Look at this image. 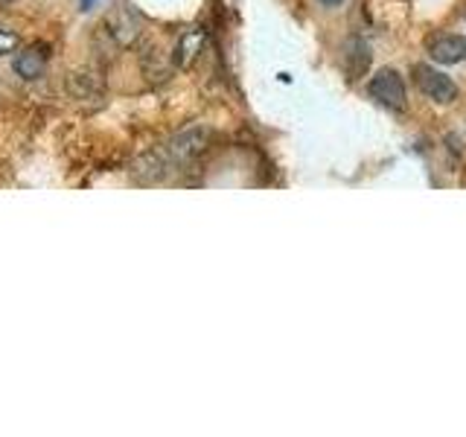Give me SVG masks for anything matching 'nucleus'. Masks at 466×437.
Here are the masks:
<instances>
[{"label":"nucleus","mask_w":466,"mask_h":437,"mask_svg":"<svg viewBox=\"0 0 466 437\" xmlns=\"http://www.w3.org/2000/svg\"><path fill=\"white\" fill-rule=\"evenodd\" d=\"M102 33H106L116 47H135L146 33V21L131 4H114L106 12V18H102Z\"/></svg>","instance_id":"1"},{"label":"nucleus","mask_w":466,"mask_h":437,"mask_svg":"<svg viewBox=\"0 0 466 437\" xmlns=\"http://www.w3.org/2000/svg\"><path fill=\"white\" fill-rule=\"evenodd\" d=\"M368 91L379 106L388 108V111H405L408 108V91H405V79L400 76V70L382 67L370 79Z\"/></svg>","instance_id":"2"},{"label":"nucleus","mask_w":466,"mask_h":437,"mask_svg":"<svg viewBox=\"0 0 466 437\" xmlns=\"http://www.w3.org/2000/svg\"><path fill=\"white\" fill-rule=\"evenodd\" d=\"M411 73H414V85L420 87V94L437 102V106H451V102L458 99V85L434 65H414Z\"/></svg>","instance_id":"3"},{"label":"nucleus","mask_w":466,"mask_h":437,"mask_svg":"<svg viewBox=\"0 0 466 437\" xmlns=\"http://www.w3.org/2000/svg\"><path fill=\"white\" fill-rule=\"evenodd\" d=\"M426 53L437 65H461L466 62V38L458 33H434L426 38Z\"/></svg>","instance_id":"4"},{"label":"nucleus","mask_w":466,"mask_h":437,"mask_svg":"<svg viewBox=\"0 0 466 437\" xmlns=\"http://www.w3.org/2000/svg\"><path fill=\"white\" fill-rule=\"evenodd\" d=\"M65 87H67V97L73 102H102V97H106V82H102V73H94V70L70 73Z\"/></svg>","instance_id":"5"},{"label":"nucleus","mask_w":466,"mask_h":437,"mask_svg":"<svg viewBox=\"0 0 466 437\" xmlns=\"http://www.w3.org/2000/svg\"><path fill=\"white\" fill-rule=\"evenodd\" d=\"M47 65H50V47H47V44H29L26 50H21L18 56L12 58L15 73H18V76L26 79V82L41 79L44 73H47Z\"/></svg>","instance_id":"6"},{"label":"nucleus","mask_w":466,"mask_h":437,"mask_svg":"<svg viewBox=\"0 0 466 437\" xmlns=\"http://www.w3.org/2000/svg\"><path fill=\"white\" fill-rule=\"evenodd\" d=\"M341 62H344V73H347V79L350 82H356L361 79L364 73H368L370 67V47L364 44L361 38H350L347 41V47L341 53Z\"/></svg>","instance_id":"7"},{"label":"nucleus","mask_w":466,"mask_h":437,"mask_svg":"<svg viewBox=\"0 0 466 437\" xmlns=\"http://www.w3.org/2000/svg\"><path fill=\"white\" fill-rule=\"evenodd\" d=\"M204 140H208V131H201V128H196V131H184V135H178V137H175V140L167 146V155L175 158V160H189V158L201 155Z\"/></svg>","instance_id":"8"},{"label":"nucleus","mask_w":466,"mask_h":437,"mask_svg":"<svg viewBox=\"0 0 466 437\" xmlns=\"http://www.w3.org/2000/svg\"><path fill=\"white\" fill-rule=\"evenodd\" d=\"M201 47H204V29H187V33L178 38V44H175L172 62L178 67H189L198 58Z\"/></svg>","instance_id":"9"},{"label":"nucleus","mask_w":466,"mask_h":437,"mask_svg":"<svg viewBox=\"0 0 466 437\" xmlns=\"http://www.w3.org/2000/svg\"><path fill=\"white\" fill-rule=\"evenodd\" d=\"M140 67H143V76H149L152 82H164L169 76V70H172L169 58L160 53V50H155V47H149V53H146V47H143V53H140Z\"/></svg>","instance_id":"10"},{"label":"nucleus","mask_w":466,"mask_h":437,"mask_svg":"<svg viewBox=\"0 0 466 437\" xmlns=\"http://www.w3.org/2000/svg\"><path fill=\"white\" fill-rule=\"evenodd\" d=\"M21 47V38L12 33V29H0V56H6V53H15Z\"/></svg>","instance_id":"11"},{"label":"nucleus","mask_w":466,"mask_h":437,"mask_svg":"<svg viewBox=\"0 0 466 437\" xmlns=\"http://www.w3.org/2000/svg\"><path fill=\"white\" fill-rule=\"evenodd\" d=\"M96 4V0H79V6H82V12H87V9H91Z\"/></svg>","instance_id":"12"},{"label":"nucleus","mask_w":466,"mask_h":437,"mask_svg":"<svg viewBox=\"0 0 466 437\" xmlns=\"http://www.w3.org/2000/svg\"><path fill=\"white\" fill-rule=\"evenodd\" d=\"M320 4H324V6H339L341 0H320Z\"/></svg>","instance_id":"13"}]
</instances>
